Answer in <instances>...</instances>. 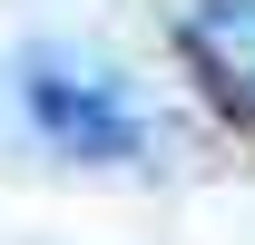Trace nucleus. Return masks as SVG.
Instances as JSON below:
<instances>
[{"instance_id":"nucleus-2","label":"nucleus","mask_w":255,"mask_h":245,"mask_svg":"<svg viewBox=\"0 0 255 245\" xmlns=\"http://www.w3.org/2000/svg\"><path fill=\"white\" fill-rule=\"evenodd\" d=\"M177 49L226 118L255 127V0H177Z\"/></svg>"},{"instance_id":"nucleus-1","label":"nucleus","mask_w":255,"mask_h":245,"mask_svg":"<svg viewBox=\"0 0 255 245\" xmlns=\"http://www.w3.org/2000/svg\"><path fill=\"white\" fill-rule=\"evenodd\" d=\"M30 118L59 137L69 157H137V108L118 98V79H89V69H59V59H30Z\"/></svg>"}]
</instances>
